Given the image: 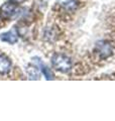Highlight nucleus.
I'll list each match as a JSON object with an SVG mask.
<instances>
[{"label": "nucleus", "instance_id": "f257e3e1", "mask_svg": "<svg viewBox=\"0 0 115 121\" xmlns=\"http://www.w3.org/2000/svg\"><path fill=\"white\" fill-rule=\"evenodd\" d=\"M52 66L56 71L66 74L72 69V60L66 55L57 52L52 56Z\"/></svg>", "mask_w": 115, "mask_h": 121}, {"label": "nucleus", "instance_id": "f03ea898", "mask_svg": "<svg viewBox=\"0 0 115 121\" xmlns=\"http://www.w3.org/2000/svg\"><path fill=\"white\" fill-rule=\"evenodd\" d=\"M94 52L101 60H106L113 55V47L108 40H100L96 43Z\"/></svg>", "mask_w": 115, "mask_h": 121}, {"label": "nucleus", "instance_id": "7ed1b4c3", "mask_svg": "<svg viewBox=\"0 0 115 121\" xmlns=\"http://www.w3.org/2000/svg\"><path fill=\"white\" fill-rule=\"evenodd\" d=\"M20 12V9L15 2H6L0 7V14L5 19H11V18L16 17Z\"/></svg>", "mask_w": 115, "mask_h": 121}, {"label": "nucleus", "instance_id": "20e7f679", "mask_svg": "<svg viewBox=\"0 0 115 121\" xmlns=\"http://www.w3.org/2000/svg\"><path fill=\"white\" fill-rule=\"evenodd\" d=\"M12 69L11 60L4 55H0V75H6Z\"/></svg>", "mask_w": 115, "mask_h": 121}, {"label": "nucleus", "instance_id": "39448f33", "mask_svg": "<svg viewBox=\"0 0 115 121\" xmlns=\"http://www.w3.org/2000/svg\"><path fill=\"white\" fill-rule=\"evenodd\" d=\"M0 39H1L2 41H4V43L13 44V43H17L18 35H17V33H16L15 30H8V31L0 35Z\"/></svg>", "mask_w": 115, "mask_h": 121}, {"label": "nucleus", "instance_id": "423d86ee", "mask_svg": "<svg viewBox=\"0 0 115 121\" xmlns=\"http://www.w3.org/2000/svg\"><path fill=\"white\" fill-rule=\"evenodd\" d=\"M57 4H59L62 8L68 11H72L78 7V1L77 0H57Z\"/></svg>", "mask_w": 115, "mask_h": 121}, {"label": "nucleus", "instance_id": "0eeeda50", "mask_svg": "<svg viewBox=\"0 0 115 121\" xmlns=\"http://www.w3.org/2000/svg\"><path fill=\"white\" fill-rule=\"evenodd\" d=\"M37 67H38V69H40V71L43 72V74L44 75V77H45L47 80H53V72L49 70L45 65H44V63L41 62L40 59H37Z\"/></svg>", "mask_w": 115, "mask_h": 121}, {"label": "nucleus", "instance_id": "6e6552de", "mask_svg": "<svg viewBox=\"0 0 115 121\" xmlns=\"http://www.w3.org/2000/svg\"><path fill=\"white\" fill-rule=\"evenodd\" d=\"M26 72H27V76L30 80H38L40 79V71H38L37 66L29 65L26 69Z\"/></svg>", "mask_w": 115, "mask_h": 121}, {"label": "nucleus", "instance_id": "1a4fd4ad", "mask_svg": "<svg viewBox=\"0 0 115 121\" xmlns=\"http://www.w3.org/2000/svg\"><path fill=\"white\" fill-rule=\"evenodd\" d=\"M10 1L15 2V3H17V4H19V3H22V2H24L25 0H10Z\"/></svg>", "mask_w": 115, "mask_h": 121}]
</instances>
